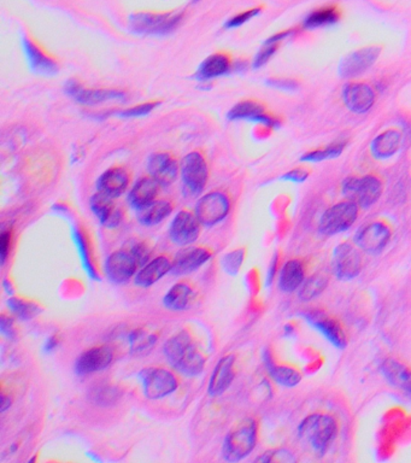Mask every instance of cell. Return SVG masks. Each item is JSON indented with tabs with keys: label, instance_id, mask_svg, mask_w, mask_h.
Here are the masks:
<instances>
[{
	"label": "cell",
	"instance_id": "cell-1",
	"mask_svg": "<svg viewBox=\"0 0 411 463\" xmlns=\"http://www.w3.org/2000/svg\"><path fill=\"white\" fill-rule=\"evenodd\" d=\"M338 425L334 418L327 414H313L299 425L298 433L314 453L324 455L328 446L336 438Z\"/></svg>",
	"mask_w": 411,
	"mask_h": 463
},
{
	"label": "cell",
	"instance_id": "cell-2",
	"mask_svg": "<svg viewBox=\"0 0 411 463\" xmlns=\"http://www.w3.org/2000/svg\"><path fill=\"white\" fill-rule=\"evenodd\" d=\"M256 420L240 421L227 436L222 446V456L228 462H239L251 454L257 443Z\"/></svg>",
	"mask_w": 411,
	"mask_h": 463
},
{
	"label": "cell",
	"instance_id": "cell-3",
	"mask_svg": "<svg viewBox=\"0 0 411 463\" xmlns=\"http://www.w3.org/2000/svg\"><path fill=\"white\" fill-rule=\"evenodd\" d=\"M343 193L359 207H368L375 203L382 193V184L375 177H349L343 182Z\"/></svg>",
	"mask_w": 411,
	"mask_h": 463
},
{
	"label": "cell",
	"instance_id": "cell-4",
	"mask_svg": "<svg viewBox=\"0 0 411 463\" xmlns=\"http://www.w3.org/2000/svg\"><path fill=\"white\" fill-rule=\"evenodd\" d=\"M144 395L149 399H160L174 392L179 381L172 372L162 367H150L140 372Z\"/></svg>",
	"mask_w": 411,
	"mask_h": 463
},
{
	"label": "cell",
	"instance_id": "cell-5",
	"mask_svg": "<svg viewBox=\"0 0 411 463\" xmlns=\"http://www.w3.org/2000/svg\"><path fill=\"white\" fill-rule=\"evenodd\" d=\"M182 182L192 196L203 192L209 179L208 162L200 151H193L186 156L181 164Z\"/></svg>",
	"mask_w": 411,
	"mask_h": 463
},
{
	"label": "cell",
	"instance_id": "cell-6",
	"mask_svg": "<svg viewBox=\"0 0 411 463\" xmlns=\"http://www.w3.org/2000/svg\"><path fill=\"white\" fill-rule=\"evenodd\" d=\"M358 216V205L351 200L329 207L320 221V232L327 235L349 230Z\"/></svg>",
	"mask_w": 411,
	"mask_h": 463
},
{
	"label": "cell",
	"instance_id": "cell-7",
	"mask_svg": "<svg viewBox=\"0 0 411 463\" xmlns=\"http://www.w3.org/2000/svg\"><path fill=\"white\" fill-rule=\"evenodd\" d=\"M230 210V197L221 191H214L199 199L195 215L202 225L210 227L225 220Z\"/></svg>",
	"mask_w": 411,
	"mask_h": 463
},
{
	"label": "cell",
	"instance_id": "cell-8",
	"mask_svg": "<svg viewBox=\"0 0 411 463\" xmlns=\"http://www.w3.org/2000/svg\"><path fill=\"white\" fill-rule=\"evenodd\" d=\"M142 267L132 250H119L111 253L105 262V274L111 283L124 284Z\"/></svg>",
	"mask_w": 411,
	"mask_h": 463
},
{
	"label": "cell",
	"instance_id": "cell-9",
	"mask_svg": "<svg viewBox=\"0 0 411 463\" xmlns=\"http://www.w3.org/2000/svg\"><path fill=\"white\" fill-rule=\"evenodd\" d=\"M181 13H137L132 17V28L142 34H165L181 21Z\"/></svg>",
	"mask_w": 411,
	"mask_h": 463
},
{
	"label": "cell",
	"instance_id": "cell-10",
	"mask_svg": "<svg viewBox=\"0 0 411 463\" xmlns=\"http://www.w3.org/2000/svg\"><path fill=\"white\" fill-rule=\"evenodd\" d=\"M200 225L202 223L199 222L198 217L193 212L188 210L177 212L169 228L172 243L177 244L180 247L195 243L200 233Z\"/></svg>",
	"mask_w": 411,
	"mask_h": 463
},
{
	"label": "cell",
	"instance_id": "cell-11",
	"mask_svg": "<svg viewBox=\"0 0 411 463\" xmlns=\"http://www.w3.org/2000/svg\"><path fill=\"white\" fill-rule=\"evenodd\" d=\"M331 267L336 278L351 280L357 277L362 268L361 255L352 245L341 244L334 250Z\"/></svg>",
	"mask_w": 411,
	"mask_h": 463
},
{
	"label": "cell",
	"instance_id": "cell-12",
	"mask_svg": "<svg viewBox=\"0 0 411 463\" xmlns=\"http://www.w3.org/2000/svg\"><path fill=\"white\" fill-rule=\"evenodd\" d=\"M380 52V47H366L350 53L341 61L339 74L345 79L361 75L375 63Z\"/></svg>",
	"mask_w": 411,
	"mask_h": 463
},
{
	"label": "cell",
	"instance_id": "cell-13",
	"mask_svg": "<svg viewBox=\"0 0 411 463\" xmlns=\"http://www.w3.org/2000/svg\"><path fill=\"white\" fill-rule=\"evenodd\" d=\"M150 177L158 181L160 186L172 185L179 174V162L172 152L163 151L152 154L149 161Z\"/></svg>",
	"mask_w": 411,
	"mask_h": 463
},
{
	"label": "cell",
	"instance_id": "cell-14",
	"mask_svg": "<svg viewBox=\"0 0 411 463\" xmlns=\"http://www.w3.org/2000/svg\"><path fill=\"white\" fill-rule=\"evenodd\" d=\"M114 358V351L110 346H94L80 355L75 363L76 374L86 375L100 372L110 366Z\"/></svg>",
	"mask_w": 411,
	"mask_h": 463
},
{
	"label": "cell",
	"instance_id": "cell-15",
	"mask_svg": "<svg viewBox=\"0 0 411 463\" xmlns=\"http://www.w3.org/2000/svg\"><path fill=\"white\" fill-rule=\"evenodd\" d=\"M391 232L382 222H373L364 226L356 235V244L369 253L382 251L389 243Z\"/></svg>",
	"mask_w": 411,
	"mask_h": 463
},
{
	"label": "cell",
	"instance_id": "cell-16",
	"mask_svg": "<svg viewBox=\"0 0 411 463\" xmlns=\"http://www.w3.org/2000/svg\"><path fill=\"white\" fill-rule=\"evenodd\" d=\"M66 91L69 96L75 99L76 102L84 104V105H96L99 103L124 98V93L122 91L86 89L75 80H71L66 84Z\"/></svg>",
	"mask_w": 411,
	"mask_h": 463
},
{
	"label": "cell",
	"instance_id": "cell-17",
	"mask_svg": "<svg viewBox=\"0 0 411 463\" xmlns=\"http://www.w3.org/2000/svg\"><path fill=\"white\" fill-rule=\"evenodd\" d=\"M212 253L205 247H188L177 253L172 262V273L175 275H186L199 270L205 265Z\"/></svg>",
	"mask_w": 411,
	"mask_h": 463
},
{
	"label": "cell",
	"instance_id": "cell-18",
	"mask_svg": "<svg viewBox=\"0 0 411 463\" xmlns=\"http://www.w3.org/2000/svg\"><path fill=\"white\" fill-rule=\"evenodd\" d=\"M91 209L105 227H116L122 221V210L115 203V198L98 191L91 198Z\"/></svg>",
	"mask_w": 411,
	"mask_h": 463
},
{
	"label": "cell",
	"instance_id": "cell-19",
	"mask_svg": "<svg viewBox=\"0 0 411 463\" xmlns=\"http://www.w3.org/2000/svg\"><path fill=\"white\" fill-rule=\"evenodd\" d=\"M234 355H227L218 361L208 385V393L211 397H218L228 390L234 379Z\"/></svg>",
	"mask_w": 411,
	"mask_h": 463
},
{
	"label": "cell",
	"instance_id": "cell-20",
	"mask_svg": "<svg viewBox=\"0 0 411 463\" xmlns=\"http://www.w3.org/2000/svg\"><path fill=\"white\" fill-rule=\"evenodd\" d=\"M230 119H248L264 124L267 127H278L280 124L276 117L268 115L265 112L264 106L256 101H243L238 103L234 108L228 112Z\"/></svg>",
	"mask_w": 411,
	"mask_h": 463
},
{
	"label": "cell",
	"instance_id": "cell-21",
	"mask_svg": "<svg viewBox=\"0 0 411 463\" xmlns=\"http://www.w3.org/2000/svg\"><path fill=\"white\" fill-rule=\"evenodd\" d=\"M305 318L327 338L336 348H344L346 346V337L341 325L333 318H328L322 311H311L305 314Z\"/></svg>",
	"mask_w": 411,
	"mask_h": 463
},
{
	"label": "cell",
	"instance_id": "cell-22",
	"mask_svg": "<svg viewBox=\"0 0 411 463\" xmlns=\"http://www.w3.org/2000/svg\"><path fill=\"white\" fill-rule=\"evenodd\" d=\"M343 99L350 110L367 112L375 102V93L366 84H350L343 91Z\"/></svg>",
	"mask_w": 411,
	"mask_h": 463
},
{
	"label": "cell",
	"instance_id": "cell-23",
	"mask_svg": "<svg viewBox=\"0 0 411 463\" xmlns=\"http://www.w3.org/2000/svg\"><path fill=\"white\" fill-rule=\"evenodd\" d=\"M98 191L109 194L111 197H119L128 189L130 184V172L124 167H112L103 172L98 180Z\"/></svg>",
	"mask_w": 411,
	"mask_h": 463
},
{
	"label": "cell",
	"instance_id": "cell-24",
	"mask_svg": "<svg viewBox=\"0 0 411 463\" xmlns=\"http://www.w3.org/2000/svg\"><path fill=\"white\" fill-rule=\"evenodd\" d=\"M24 51H26L28 63L31 71H36L41 75H54L57 73L58 64L51 56H49L44 49H41L36 41L31 39L23 40Z\"/></svg>",
	"mask_w": 411,
	"mask_h": 463
},
{
	"label": "cell",
	"instance_id": "cell-25",
	"mask_svg": "<svg viewBox=\"0 0 411 463\" xmlns=\"http://www.w3.org/2000/svg\"><path fill=\"white\" fill-rule=\"evenodd\" d=\"M172 262L167 256L156 257L155 260L147 262L142 270L137 272L134 283L137 286L150 287L163 278L165 274L172 272Z\"/></svg>",
	"mask_w": 411,
	"mask_h": 463
},
{
	"label": "cell",
	"instance_id": "cell-26",
	"mask_svg": "<svg viewBox=\"0 0 411 463\" xmlns=\"http://www.w3.org/2000/svg\"><path fill=\"white\" fill-rule=\"evenodd\" d=\"M160 185L152 177H142L134 185L129 193V203L133 209L140 210L146 205L155 202L158 196Z\"/></svg>",
	"mask_w": 411,
	"mask_h": 463
},
{
	"label": "cell",
	"instance_id": "cell-27",
	"mask_svg": "<svg viewBox=\"0 0 411 463\" xmlns=\"http://www.w3.org/2000/svg\"><path fill=\"white\" fill-rule=\"evenodd\" d=\"M232 66V58L227 52H216L207 58L197 71L199 80L216 79L225 75Z\"/></svg>",
	"mask_w": 411,
	"mask_h": 463
},
{
	"label": "cell",
	"instance_id": "cell-28",
	"mask_svg": "<svg viewBox=\"0 0 411 463\" xmlns=\"http://www.w3.org/2000/svg\"><path fill=\"white\" fill-rule=\"evenodd\" d=\"M172 207L168 199H156L155 202L137 210V220L144 226L158 225L172 214Z\"/></svg>",
	"mask_w": 411,
	"mask_h": 463
},
{
	"label": "cell",
	"instance_id": "cell-29",
	"mask_svg": "<svg viewBox=\"0 0 411 463\" xmlns=\"http://www.w3.org/2000/svg\"><path fill=\"white\" fill-rule=\"evenodd\" d=\"M303 283H304L303 263L298 260H288L287 263L283 265L280 274L278 286L281 288V291L290 293L297 290L298 287H301Z\"/></svg>",
	"mask_w": 411,
	"mask_h": 463
},
{
	"label": "cell",
	"instance_id": "cell-30",
	"mask_svg": "<svg viewBox=\"0 0 411 463\" xmlns=\"http://www.w3.org/2000/svg\"><path fill=\"white\" fill-rule=\"evenodd\" d=\"M193 341L190 338V333L187 331L179 332L177 335L172 337L164 345L163 353L165 358L168 360L169 363L172 367L177 365V362L180 361L184 355H185L192 346H193Z\"/></svg>",
	"mask_w": 411,
	"mask_h": 463
},
{
	"label": "cell",
	"instance_id": "cell-31",
	"mask_svg": "<svg viewBox=\"0 0 411 463\" xmlns=\"http://www.w3.org/2000/svg\"><path fill=\"white\" fill-rule=\"evenodd\" d=\"M381 371L391 384L411 393V373L399 362L387 360L381 367Z\"/></svg>",
	"mask_w": 411,
	"mask_h": 463
},
{
	"label": "cell",
	"instance_id": "cell-32",
	"mask_svg": "<svg viewBox=\"0 0 411 463\" xmlns=\"http://www.w3.org/2000/svg\"><path fill=\"white\" fill-rule=\"evenodd\" d=\"M190 297H192V288L190 285L179 283L174 285L164 296L163 304L165 308L172 311H181L190 304Z\"/></svg>",
	"mask_w": 411,
	"mask_h": 463
},
{
	"label": "cell",
	"instance_id": "cell-33",
	"mask_svg": "<svg viewBox=\"0 0 411 463\" xmlns=\"http://www.w3.org/2000/svg\"><path fill=\"white\" fill-rule=\"evenodd\" d=\"M265 366L269 372L270 376L285 388H294L301 383V376L296 369H292L290 367L278 366L275 365L270 356H264Z\"/></svg>",
	"mask_w": 411,
	"mask_h": 463
},
{
	"label": "cell",
	"instance_id": "cell-34",
	"mask_svg": "<svg viewBox=\"0 0 411 463\" xmlns=\"http://www.w3.org/2000/svg\"><path fill=\"white\" fill-rule=\"evenodd\" d=\"M204 366H205V358L193 345L184 355V358L177 362V366L174 368L180 372L181 374L186 375L188 378H193V376H198L203 372Z\"/></svg>",
	"mask_w": 411,
	"mask_h": 463
},
{
	"label": "cell",
	"instance_id": "cell-35",
	"mask_svg": "<svg viewBox=\"0 0 411 463\" xmlns=\"http://www.w3.org/2000/svg\"><path fill=\"white\" fill-rule=\"evenodd\" d=\"M401 145V134L396 131L381 134L371 144V151L379 159H386L397 152Z\"/></svg>",
	"mask_w": 411,
	"mask_h": 463
},
{
	"label": "cell",
	"instance_id": "cell-36",
	"mask_svg": "<svg viewBox=\"0 0 411 463\" xmlns=\"http://www.w3.org/2000/svg\"><path fill=\"white\" fill-rule=\"evenodd\" d=\"M157 337L151 332L139 328L129 335V346L130 353L134 356H142L144 353L150 351L152 346L156 344Z\"/></svg>",
	"mask_w": 411,
	"mask_h": 463
},
{
	"label": "cell",
	"instance_id": "cell-37",
	"mask_svg": "<svg viewBox=\"0 0 411 463\" xmlns=\"http://www.w3.org/2000/svg\"><path fill=\"white\" fill-rule=\"evenodd\" d=\"M341 18V13L336 8H323L318 9L314 13H310L308 17L305 18L304 28L306 29H316L321 27L331 26L338 22Z\"/></svg>",
	"mask_w": 411,
	"mask_h": 463
},
{
	"label": "cell",
	"instance_id": "cell-38",
	"mask_svg": "<svg viewBox=\"0 0 411 463\" xmlns=\"http://www.w3.org/2000/svg\"><path fill=\"white\" fill-rule=\"evenodd\" d=\"M326 286H327V278H324L322 275H315V277H311L309 280H306L305 283L301 284L299 297L301 300H313L323 292Z\"/></svg>",
	"mask_w": 411,
	"mask_h": 463
},
{
	"label": "cell",
	"instance_id": "cell-39",
	"mask_svg": "<svg viewBox=\"0 0 411 463\" xmlns=\"http://www.w3.org/2000/svg\"><path fill=\"white\" fill-rule=\"evenodd\" d=\"M344 144H336V145L328 146L327 149L324 150L314 151L310 152L301 157V161L305 162H320V161H324V159H333L341 154V151L344 150Z\"/></svg>",
	"mask_w": 411,
	"mask_h": 463
},
{
	"label": "cell",
	"instance_id": "cell-40",
	"mask_svg": "<svg viewBox=\"0 0 411 463\" xmlns=\"http://www.w3.org/2000/svg\"><path fill=\"white\" fill-rule=\"evenodd\" d=\"M9 307L13 309V313L23 320H29L39 313V308L36 305L18 298H11L9 300Z\"/></svg>",
	"mask_w": 411,
	"mask_h": 463
},
{
	"label": "cell",
	"instance_id": "cell-41",
	"mask_svg": "<svg viewBox=\"0 0 411 463\" xmlns=\"http://www.w3.org/2000/svg\"><path fill=\"white\" fill-rule=\"evenodd\" d=\"M258 462H293L296 461L291 451L288 450H271L267 451L264 454L257 459Z\"/></svg>",
	"mask_w": 411,
	"mask_h": 463
},
{
	"label": "cell",
	"instance_id": "cell-42",
	"mask_svg": "<svg viewBox=\"0 0 411 463\" xmlns=\"http://www.w3.org/2000/svg\"><path fill=\"white\" fill-rule=\"evenodd\" d=\"M159 102H149L145 104H140V105L133 106L130 109L122 111L121 115L124 117H140V116H145L150 114L151 111L155 109L156 106L158 105Z\"/></svg>",
	"mask_w": 411,
	"mask_h": 463
},
{
	"label": "cell",
	"instance_id": "cell-43",
	"mask_svg": "<svg viewBox=\"0 0 411 463\" xmlns=\"http://www.w3.org/2000/svg\"><path fill=\"white\" fill-rule=\"evenodd\" d=\"M260 13H261V9H260V8H256V9L246 10V11H244V13H239V15H237V16H234V17L230 18V21L227 22V24H225V27H227V28H230V29H232V28H237V27H240L241 24H244V23H246L248 21H250L251 18L257 16V15H258Z\"/></svg>",
	"mask_w": 411,
	"mask_h": 463
},
{
	"label": "cell",
	"instance_id": "cell-44",
	"mask_svg": "<svg viewBox=\"0 0 411 463\" xmlns=\"http://www.w3.org/2000/svg\"><path fill=\"white\" fill-rule=\"evenodd\" d=\"M275 51H276V44H265V47H263L255 58L253 66L261 68L262 66H264L265 63L269 61V58L274 54Z\"/></svg>",
	"mask_w": 411,
	"mask_h": 463
},
{
	"label": "cell",
	"instance_id": "cell-45",
	"mask_svg": "<svg viewBox=\"0 0 411 463\" xmlns=\"http://www.w3.org/2000/svg\"><path fill=\"white\" fill-rule=\"evenodd\" d=\"M10 244H11V230H4L0 235V257L1 263L6 262L10 253Z\"/></svg>",
	"mask_w": 411,
	"mask_h": 463
},
{
	"label": "cell",
	"instance_id": "cell-46",
	"mask_svg": "<svg viewBox=\"0 0 411 463\" xmlns=\"http://www.w3.org/2000/svg\"><path fill=\"white\" fill-rule=\"evenodd\" d=\"M1 333L5 335V337H8V339H10V338H13V335H15V332H13V320H10L9 318H6V316H1Z\"/></svg>",
	"mask_w": 411,
	"mask_h": 463
},
{
	"label": "cell",
	"instance_id": "cell-47",
	"mask_svg": "<svg viewBox=\"0 0 411 463\" xmlns=\"http://www.w3.org/2000/svg\"><path fill=\"white\" fill-rule=\"evenodd\" d=\"M268 84L274 86L276 89H296L297 82L292 80H270Z\"/></svg>",
	"mask_w": 411,
	"mask_h": 463
},
{
	"label": "cell",
	"instance_id": "cell-48",
	"mask_svg": "<svg viewBox=\"0 0 411 463\" xmlns=\"http://www.w3.org/2000/svg\"><path fill=\"white\" fill-rule=\"evenodd\" d=\"M306 177H308V174L303 172V170H294V172H288L286 179H290V180L294 181V182H301V181L306 179Z\"/></svg>",
	"mask_w": 411,
	"mask_h": 463
},
{
	"label": "cell",
	"instance_id": "cell-49",
	"mask_svg": "<svg viewBox=\"0 0 411 463\" xmlns=\"http://www.w3.org/2000/svg\"><path fill=\"white\" fill-rule=\"evenodd\" d=\"M291 34H293V31H283V33H280V34H276V36H273V38H270V39L268 40L265 44H276L278 41H280V40L286 39V38L291 36Z\"/></svg>",
	"mask_w": 411,
	"mask_h": 463
},
{
	"label": "cell",
	"instance_id": "cell-50",
	"mask_svg": "<svg viewBox=\"0 0 411 463\" xmlns=\"http://www.w3.org/2000/svg\"><path fill=\"white\" fill-rule=\"evenodd\" d=\"M56 345H57V338H56V337H51L49 341H47V346H46V348H47V350H52V348H56Z\"/></svg>",
	"mask_w": 411,
	"mask_h": 463
},
{
	"label": "cell",
	"instance_id": "cell-51",
	"mask_svg": "<svg viewBox=\"0 0 411 463\" xmlns=\"http://www.w3.org/2000/svg\"><path fill=\"white\" fill-rule=\"evenodd\" d=\"M10 404H11V401L9 399H6V396H3V401H1V411L4 413L8 408H10Z\"/></svg>",
	"mask_w": 411,
	"mask_h": 463
}]
</instances>
